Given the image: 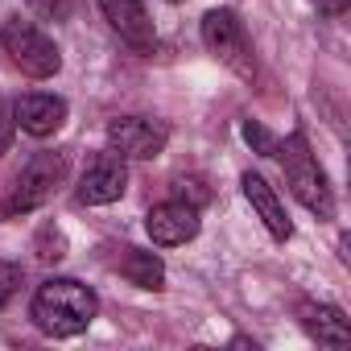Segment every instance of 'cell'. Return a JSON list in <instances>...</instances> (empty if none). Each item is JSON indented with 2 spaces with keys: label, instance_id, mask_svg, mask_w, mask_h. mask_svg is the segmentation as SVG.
I'll return each mask as SVG.
<instances>
[{
  "label": "cell",
  "instance_id": "cell-1",
  "mask_svg": "<svg viewBox=\"0 0 351 351\" xmlns=\"http://www.w3.org/2000/svg\"><path fill=\"white\" fill-rule=\"evenodd\" d=\"M99 314V298L75 281V277H50L38 285L34 302H29V318L38 322L42 335L50 339H75L83 335Z\"/></svg>",
  "mask_w": 351,
  "mask_h": 351
},
{
  "label": "cell",
  "instance_id": "cell-2",
  "mask_svg": "<svg viewBox=\"0 0 351 351\" xmlns=\"http://www.w3.org/2000/svg\"><path fill=\"white\" fill-rule=\"evenodd\" d=\"M277 157H281V169H285V182H289L293 199L306 211H314L318 219H335V195L326 186V173H322L318 157L310 153L306 132H289L285 141H277Z\"/></svg>",
  "mask_w": 351,
  "mask_h": 351
},
{
  "label": "cell",
  "instance_id": "cell-3",
  "mask_svg": "<svg viewBox=\"0 0 351 351\" xmlns=\"http://www.w3.org/2000/svg\"><path fill=\"white\" fill-rule=\"evenodd\" d=\"M62 173H66V157L62 153H34L29 165L17 173V182L9 186L5 203H0V219H17V215L38 211L42 203H50L58 182H62Z\"/></svg>",
  "mask_w": 351,
  "mask_h": 351
},
{
  "label": "cell",
  "instance_id": "cell-4",
  "mask_svg": "<svg viewBox=\"0 0 351 351\" xmlns=\"http://www.w3.org/2000/svg\"><path fill=\"white\" fill-rule=\"evenodd\" d=\"M0 46H5L9 62L29 75V79H54L62 71V54L58 46L34 25V21H21V17H9L0 25Z\"/></svg>",
  "mask_w": 351,
  "mask_h": 351
},
{
  "label": "cell",
  "instance_id": "cell-5",
  "mask_svg": "<svg viewBox=\"0 0 351 351\" xmlns=\"http://www.w3.org/2000/svg\"><path fill=\"white\" fill-rule=\"evenodd\" d=\"M203 46L244 83L256 79V54H252V42H248V29L244 21L232 13V9H211L203 17Z\"/></svg>",
  "mask_w": 351,
  "mask_h": 351
},
{
  "label": "cell",
  "instance_id": "cell-6",
  "mask_svg": "<svg viewBox=\"0 0 351 351\" xmlns=\"http://www.w3.org/2000/svg\"><path fill=\"white\" fill-rule=\"evenodd\" d=\"M169 145V128L149 116H116L108 124V149L124 161H153Z\"/></svg>",
  "mask_w": 351,
  "mask_h": 351
},
{
  "label": "cell",
  "instance_id": "cell-7",
  "mask_svg": "<svg viewBox=\"0 0 351 351\" xmlns=\"http://www.w3.org/2000/svg\"><path fill=\"white\" fill-rule=\"evenodd\" d=\"M124 191H128V169H124V157H116V153L108 149V153H99V157L83 169L75 199H79L83 207H108V203H116Z\"/></svg>",
  "mask_w": 351,
  "mask_h": 351
},
{
  "label": "cell",
  "instance_id": "cell-8",
  "mask_svg": "<svg viewBox=\"0 0 351 351\" xmlns=\"http://www.w3.org/2000/svg\"><path fill=\"white\" fill-rule=\"evenodd\" d=\"M104 21L120 34V42L136 54H153L157 50V29L145 13V0H99Z\"/></svg>",
  "mask_w": 351,
  "mask_h": 351
},
{
  "label": "cell",
  "instance_id": "cell-9",
  "mask_svg": "<svg viewBox=\"0 0 351 351\" xmlns=\"http://www.w3.org/2000/svg\"><path fill=\"white\" fill-rule=\"evenodd\" d=\"M145 232L153 244L161 248H173V244H186L199 236V207L182 203V199H169V203H157L149 215H145Z\"/></svg>",
  "mask_w": 351,
  "mask_h": 351
},
{
  "label": "cell",
  "instance_id": "cell-10",
  "mask_svg": "<svg viewBox=\"0 0 351 351\" xmlns=\"http://www.w3.org/2000/svg\"><path fill=\"white\" fill-rule=\"evenodd\" d=\"M13 120L29 132V136H54L66 124V99L50 95V91H29L13 104Z\"/></svg>",
  "mask_w": 351,
  "mask_h": 351
},
{
  "label": "cell",
  "instance_id": "cell-11",
  "mask_svg": "<svg viewBox=\"0 0 351 351\" xmlns=\"http://www.w3.org/2000/svg\"><path fill=\"white\" fill-rule=\"evenodd\" d=\"M298 322L302 330L322 343V347H347L351 343V322L339 306H326V302H298Z\"/></svg>",
  "mask_w": 351,
  "mask_h": 351
},
{
  "label": "cell",
  "instance_id": "cell-12",
  "mask_svg": "<svg viewBox=\"0 0 351 351\" xmlns=\"http://www.w3.org/2000/svg\"><path fill=\"white\" fill-rule=\"evenodd\" d=\"M240 186H244V199L252 203V211L261 215V223L269 228V236H273V240H289V236H293V223H289V215H285L277 191L261 178V173H252V169L240 178Z\"/></svg>",
  "mask_w": 351,
  "mask_h": 351
},
{
  "label": "cell",
  "instance_id": "cell-13",
  "mask_svg": "<svg viewBox=\"0 0 351 351\" xmlns=\"http://www.w3.org/2000/svg\"><path fill=\"white\" fill-rule=\"evenodd\" d=\"M120 277L136 289H165V265L157 252H141V248H124L120 256Z\"/></svg>",
  "mask_w": 351,
  "mask_h": 351
},
{
  "label": "cell",
  "instance_id": "cell-14",
  "mask_svg": "<svg viewBox=\"0 0 351 351\" xmlns=\"http://www.w3.org/2000/svg\"><path fill=\"white\" fill-rule=\"evenodd\" d=\"M34 252H38V261H46V265L62 261V256H66V236H62V228H58V223H42V232H38V240H34Z\"/></svg>",
  "mask_w": 351,
  "mask_h": 351
},
{
  "label": "cell",
  "instance_id": "cell-15",
  "mask_svg": "<svg viewBox=\"0 0 351 351\" xmlns=\"http://www.w3.org/2000/svg\"><path fill=\"white\" fill-rule=\"evenodd\" d=\"M244 141H248L261 157H277V136H273L261 120H244Z\"/></svg>",
  "mask_w": 351,
  "mask_h": 351
},
{
  "label": "cell",
  "instance_id": "cell-16",
  "mask_svg": "<svg viewBox=\"0 0 351 351\" xmlns=\"http://www.w3.org/2000/svg\"><path fill=\"white\" fill-rule=\"evenodd\" d=\"M21 281H25L21 265H13V261H0V310H5V306L13 302V293L21 289Z\"/></svg>",
  "mask_w": 351,
  "mask_h": 351
},
{
  "label": "cell",
  "instance_id": "cell-17",
  "mask_svg": "<svg viewBox=\"0 0 351 351\" xmlns=\"http://www.w3.org/2000/svg\"><path fill=\"white\" fill-rule=\"evenodd\" d=\"M173 199H182V203H191V207H203V203L211 199V191H207L203 178H178V182H173Z\"/></svg>",
  "mask_w": 351,
  "mask_h": 351
},
{
  "label": "cell",
  "instance_id": "cell-18",
  "mask_svg": "<svg viewBox=\"0 0 351 351\" xmlns=\"http://www.w3.org/2000/svg\"><path fill=\"white\" fill-rule=\"evenodd\" d=\"M29 9L38 17H46V21H62L71 13V0H29Z\"/></svg>",
  "mask_w": 351,
  "mask_h": 351
},
{
  "label": "cell",
  "instance_id": "cell-19",
  "mask_svg": "<svg viewBox=\"0 0 351 351\" xmlns=\"http://www.w3.org/2000/svg\"><path fill=\"white\" fill-rule=\"evenodd\" d=\"M13 128H17V120L9 116L5 104H0V153H9V145H13Z\"/></svg>",
  "mask_w": 351,
  "mask_h": 351
},
{
  "label": "cell",
  "instance_id": "cell-20",
  "mask_svg": "<svg viewBox=\"0 0 351 351\" xmlns=\"http://www.w3.org/2000/svg\"><path fill=\"white\" fill-rule=\"evenodd\" d=\"M310 5H314L318 13H326V17H339V13H347L351 0H310Z\"/></svg>",
  "mask_w": 351,
  "mask_h": 351
},
{
  "label": "cell",
  "instance_id": "cell-21",
  "mask_svg": "<svg viewBox=\"0 0 351 351\" xmlns=\"http://www.w3.org/2000/svg\"><path fill=\"white\" fill-rule=\"evenodd\" d=\"M165 5H182V0H165Z\"/></svg>",
  "mask_w": 351,
  "mask_h": 351
}]
</instances>
